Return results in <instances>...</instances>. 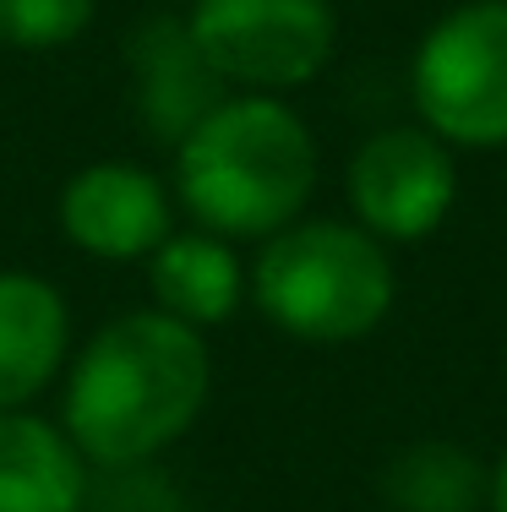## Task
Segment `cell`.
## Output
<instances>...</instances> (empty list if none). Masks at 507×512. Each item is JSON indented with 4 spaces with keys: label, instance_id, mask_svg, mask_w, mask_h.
Listing matches in <instances>:
<instances>
[{
    "label": "cell",
    "instance_id": "6da1fadb",
    "mask_svg": "<svg viewBox=\"0 0 507 512\" xmlns=\"http://www.w3.org/2000/svg\"><path fill=\"white\" fill-rule=\"evenodd\" d=\"M213 404L208 333L153 306L104 316L77 338L55 387V420L93 469L164 463Z\"/></svg>",
    "mask_w": 507,
    "mask_h": 512
},
{
    "label": "cell",
    "instance_id": "7a4b0ae2",
    "mask_svg": "<svg viewBox=\"0 0 507 512\" xmlns=\"http://www.w3.org/2000/svg\"><path fill=\"white\" fill-rule=\"evenodd\" d=\"M169 186L186 224L235 246H262L311 213L322 186L317 131L289 99L224 93L169 148Z\"/></svg>",
    "mask_w": 507,
    "mask_h": 512
},
{
    "label": "cell",
    "instance_id": "3957f363",
    "mask_svg": "<svg viewBox=\"0 0 507 512\" xmlns=\"http://www.w3.org/2000/svg\"><path fill=\"white\" fill-rule=\"evenodd\" d=\"M398 306L393 251L355 218L306 213L251 251V311L306 349H349Z\"/></svg>",
    "mask_w": 507,
    "mask_h": 512
},
{
    "label": "cell",
    "instance_id": "277c9868",
    "mask_svg": "<svg viewBox=\"0 0 507 512\" xmlns=\"http://www.w3.org/2000/svg\"><path fill=\"white\" fill-rule=\"evenodd\" d=\"M409 104L453 153L507 148V0H458L409 55Z\"/></svg>",
    "mask_w": 507,
    "mask_h": 512
},
{
    "label": "cell",
    "instance_id": "5b68a950",
    "mask_svg": "<svg viewBox=\"0 0 507 512\" xmlns=\"http://www.w3.org/2000/svg\"><path fill=\"white\" fill-rule=\"evenodd\" d=\"M180 17L229 93L295 99L338 55L333 0H186Z\"/></svg>",
    "mask_w": 507,
    "mask_h": 512
},
{
    "label": "cell",
    "instance_id": "8992f818",
    "mask_svg": "<svg viewBox=\"0 0 507 512\" xmlns=\"http://www.w3.org/2000/svg\"><path fill=\"white\" fill-rule=\"evenodd\" d=\"M344 207L382 246H420L458 207V153L420 120L377 126L344 164Z\"/></svg>",
    "mask_w": 507,
    "mask_h": 512
},
{
    "label": "cell",
    "instance_id": "52a82bcc",
    "mask_svg": "<svg viewBox=\"0 0 507 512\" xmlns=\"http://www.w3.org/2000/svg\"><path fill=\"white\" fill-rule=\"evenodd\" d=\"M175 224V186L142 158H88L55 191L60 240L99 267H142L175 235Z\"/></svg>",
    "mask_w": 507,
    "mask_h": 512
},
{
    "label": "cell",
    "instance_id": "ba28073f",
    "mask_svg": "<svg viewBox=\"0 0 507 512\" xmlns=\"http://www.w3.org/2000/svg\"><path fill=\"white\" fill-rule=\"evenodd\" d=\"M120 71H126V99L137 126L148 131L159 148H175L213 104L224 99L219 71L202 60L191 39L186 17L175 11H148L126 28L120 39Z\"/></svg>",
    "mask_w": 507,
    "mask_h": 512
},
{
    "label": "cell",
    "instance_id": "9c48e42d",
    "mask_svg": "<svg viewBox=\"0 0 507 512\" xmlns=\"http://www.w3.org/2000/svg\"><path fill=\"white\" fill-rule=\"evenodd\" d=\"M71 295L39 267H0V409H39L55 398L77 349Z\"/></svg>",
    "mask_w": 507,
    "mask_h": 512
},
{
    "label": "cell",
    "instance_id": "30bf717a",
    "mask_svg": "<svg viewBox=\"0 0 507 512\" xmlns=\"http://www.w3.org/2000/svg\"><path fill=\"white\" fill-rule=\"evenodd\" d=\"M142 284H148L153 311L175 316L197 333H213L251 306V256L235 240L180 218L175 235L142 262Z\"/></svg>",
    "mask_w": 507,
    "mask_h": 512
},
{
    "label": "cell",
    "instance_id": "8fae6325",
    "mask_svg": "<svg viewBox=\"0 0 507 512\" xmlns=\"http://www.w3.org/2000/svg\"><path fill=\"white\" fill-rule=\"evenodd\" d=\"M93 463L55 409H0V512H77Z\"/></svg>",
    "mask_w": 507,
    "mask_h": 512
},
{
    "label": "cell",
    "instance_id": "7c38bea8",
    "mask_svg": "<svg viewBox=\"0 0 507 512\" xmlns=\"http://www.w3.org/2000/svg\"><path fill=\"white\" fill-rule=\"evenodd\" d=\"M377 491L388 512H486L491 463L458 442L426 436L382 463Z\"/></svg>",
    "mask_w": 507,
    "mask_h": 512
},
{
    "label": "cell",
    "instance_id": "4fadbf2b",
    "mask_svg": "<svg viewBox=\"0 0 507 512\" xmlns=\"http://www.w3.org/2000/svg\"><path fill=\"white\" fill-rule=\"evenodd\" d=\"M99 22V0H0V50L60 55L77 50Z\"/></svg>",
    "mask_w": 507,
    "mask_h": 512
},
{
    "label": "cell",
    "instance_id": "5bb4252c",
    "mask_svg": "<svg viewBox=\"0 0 507 512\" xmlns=\"http://www.w3.org/2000/svg\"><path fill=\"white\" fill-rule=\"evenodd\" d=\"M77 512H186V496H180V485L164 474V463L93 469L88 502Z\"/></svg>",
    "mask_w": 507,
    "mask_h": 512
},
{
    "label": "cell",
    "instance_id": "9a60e30c",
    "mask_svg": "<svg viewBox=\"0 0 507 512\" xmlns=\"http://www.w3.org/2000/svg\"><path fill=\"white\" fill-rule=\"evenodd\" d=\"M486 512H507V447L491 463V496H486Z\"/></svg>",
    "mask_w": 507,
    "mask_h": 512
},
{
    "label": "cell",
    "instance_id": "2e32d148",
    "mask_svg": "<svg viewBox=\"0 0 507 512\" xmlns=\"http://www.w3.org/2000/svg\"><path fill=\"white\" fill-rule=\"evenodd\" d=\"M175 6H186V0H175Z\"/></svg>",
    "mask_w": 507,
    "mask_h": 512
}]
</instances>
